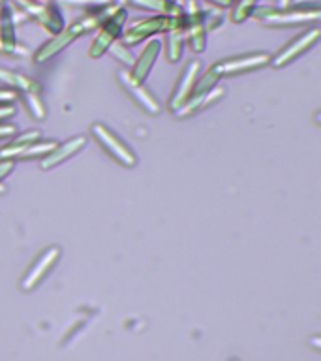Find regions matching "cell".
<instances>
[{
  "instance_id": "6da1fadb",
  "label": "cell",
  "mask_w": 321,
  "mask_h": 361,
  "mask_svg": "<svg viewBox=\"0 0 321 361\" xmlns=\"http://www.w3.org/2000/svg\"><path fill=\"white\" fill-rule=\"evenodd\" d=\"M118 10V6H111L109 2L103 6H98L94 10L87 13L84 17L77 19L75 23H72L68 28H62L61 32L56 34L55 38L47 42L45 45H42L38 51H36V55H34V61L36 62H45L49 61L51 56L58 55L62 49H66L68 45L72 44L73 39H77L79 36H83V34L90 32V30H94L96 27H100L103 23L109 19V17Z\"/></svg>"
},
{
  "instance_id": "7a4b0ae2",
  "label": "cell",
  "mask_w": 321,
  "mask_h": 361,
  "mask_svg": "<svg viewBox=\"0 0 321 361\" xmlns=\"http://www.w3.org/2000/svg\"><path fill=\"white\" fill-rule=\"evenodd\" d=\"M256 19L269 27H291L320 19V6H297V8H272L263 6L253 11Z\"/></svg>"
},
{
  "instance_id": "3957f363",
  "label": "cell",
  "mask_w": 321,
  "mask_h": 361,
  "mask_svg": "<svg viewBox=\"0 0 321 361\" xmlns=\"http://www.w3.org/2000/svg\"><path fill=\"white\" fill-rule=\"evenodd\" d=\"M90 134L94 135V140L101 145V149L109 154L111 158H115L118 164H122L126 168H134L137 164V157L135 152L130 149L126 143H124L120 137H118L115 132L103 126V124L96 123L90 126Z\"/></svg>"
},
{
  "instance_id": "277c9868",
  "label": "cell",
  "mask_w": 321,
  "mask_h": 361,
  "mask_svg": "<svg viewBox=\"0 0 321 361\" xmlns=\"http://www.w3.org/2000/svg\"><path fill=\"white\" fill-rule=\"evenodd\" d=\"M320 28H310L306 32L298 34L297 38H293L287 45H284L275 56H270V62L275 68H284L289 62H293L297 56H301L304 51H308L310 47H314L320 39Z\"/></svg>"
},
{
  "instance_id": "5b68a950",
  "label": "cell",
  "mask_w": 321,
  "mask_h": 361,
  "mask_svg": "<svg viewBox=\"0 0 321 361\" xmlns=\"http://www.w3.org/2000/svg\"><path fill=\"white\" fill-rule=\"evenodd\" d=\"M270 62V55L265 51H256V53H248V55H239L233 59H224V61L216 62V68L222 78L225 75H241V73L253 72L259 68L267 66Z\"/></svg>"
},
{
  "instance_id": "8992f818",
  "label": "cell",
  "mask_w": 321,
  "mask_h": 361,
  "mask_svg": "<svg viewBox=\"0 0 321 361\" xmlns=\"http://www.w3.org/2000/svg\"><path fill=\"white\" fill-rule=\"evenodd\" d=\"M126 19H128L126 10L118 8V10L115 11V13H113L106 23H103L101 32L96 36L94 44H92V47H90L89 55L92 56V59H100L106 51H109V47H111V45L115 44V39L118 38V34L122 32V27H124V23H126Z\"/></svg>"
},
{
  "instance_id": "52a82bcc",
  "label": "cell",
  "mask_w": 321,
  "mask_h": 361,
  "mask_svg": "<svg viewBox=\"0 0 321 361\" xmlns=\"http://www.w3.org/2000/svg\"><path fill=\"white\" fill-rule=\"evenodd\" d=\"M15 2L49 32H61L64 28V21H62L61 11L56 6L42 4L39 0H15Z\"/></svg>"
},
{
  "instance_id": "ba28073f",
  "label": "cell",
  "mask_w": 321,
  "mask_h": 361,
  "mask_svg": "<svg viewBox=\"0 0 321 361\" xmlns=\"http://www.w3.org/2000/svg\"><path fill=\"white\" fill-rule=\"evenodd\" d=\"M61 254H62L61 247H56V245L45 248L44 252L34 259V264L30 265V269L27 271V275L23 276V281H21L23 290H32L34 286H38L39 282L44 281L45 276H47V273L55 267V264L58 262V258H61Z\"/></svg>"
},
{
  "instance_id": "9c48e42d",
  "label": "cell",
  "mask_w": 321,
  "mask_h": 361,
  "mask_svg": "<svg viewBox=\"0 0 321 361\" xmlns=\"http://www.w3.org/2000/svg\"><path fill=\"white\" fill-rule=\"evenodd\" d=\"M186 17V28L188 30V42L194 51L205 49V36H207V28L203 21V10L197 6L196 0L188 2V8L184 10Z\"/></svg>"
},
{
  "instance_id": "30bf717a",
  "label": "cell",
  "mask_w": 321,
  "mask_h": 361,
  "mask_svg": "<svg viewBox=\"0 0 321 361\" xmlns=\"http://www.w3.org/2000/svg\"><path fill=\"white\" fill-rule=\"evenodd\" d=\"M197 73H199V62L197 61H191L190 64L182 70L179 81L175 85L173 94H171V98H169L168 102L169 111L175 113L186 100H188V98H190L191 90H194V85H196L197 81Z\"/></svg>"
},
{
  "instance_id": "8fae6325",
  "label": "cell",
  "mask_w": 321,
  "mask_h": 361,
  "mask_svg": "<svg viewBox=\"0 0 321 361\" xmlns=\"http://www.w3.org/2000/svg\"><path fill=\"white\" fill-rule=\"evenodd\" d=\"M117 79H118V85L124 89V92H126V94H128L130 98L137 104V106L143 107V109H145L146 113H151V115L160 113V104H158L156 98H152L151 92H149L143 85L132 81L130 73L118 72Z\"/></svg>"
},
{
  "instance_id": "7c38bea8",
  "label": "cell",
  "mask_w": 321,
  "mask_h": 361,
  "mask_svg": "<svg viewBox=\"0 0 321 361\" xmlns=\"http://www.w3.org/2000/svg\"><path fill=\"white\" fill-rule=\"evenodd\" d=\"M169 25H171V17L168 16H156V17H151V19H145V21L134 25V27L130 28L128 32L124 34L122 44L124 45L139 44V42H143V39L152 36V34L168 30Z\"/></svg>"
},
{
  "instance_id": "4fadbf2b",
  "label": "cell",
  "mask_w": 321,
  "mask_h": 361,
  "mask_svg": "<svg viewBox=\"0 0 321 361\" xmlns=\"http://www.w3.org/2000/svg\"><path fill=\"white\" fill-rule=\"evenodd\" d=\"M56 147L55 141H39L30 145H8L0 149V160H30V158L47 157Z\"/></svg>"
},
{
  "instance_id": "5bb4252c",
  "label": "cell",
  "mask_w": 321,
  "mask_h": 361,
  "mask_svg": "<svg viewBox=\"0 0 321 361\" xmlns=\"http://www.w3.org/2000/svg\"><path fill=\"white\" fill-rule=\"evenodd\" d=\"M84 145H87V137H84V135H77V137H72V140H68L66 143H62V145H56L55 149L42 160V168H55L56 164H61L64 162V160H68V158L75 157Z\"/></svg>"
},
{
  "instance_id": "9a60e30c",
  "label": "cell",
  "mask_w": 321,
  "mask_h": 361,
  "mask_svg": "<svg viewBox=\"0 0 321 361\" xmlns=\"http://www.w3.org/2000/svg\"><path fill=\"white\" fill-rule=\"evenodd\" d=\"M186 28V17L182 16L171 17V25H169L168 34V59L169 62L180 61L182 56V45H184V30Z\"/></svg>"
},
{
  "instance_id": "2e32d148",
  "label": "cell",
  "mask_w": 321,
  "mask_h": 361,
  "mask_svg": "<svg viewBox=\"0 0 321 361\" xmlns=\"http://www.w3.org/2000/svg\"><path fill=\"white\" fill-rule=\"evenodd\" d=\"M160 42H149L146 47L143 49L141 56L137 61H134V68H132V73H130V78L135 83H143L149 75V72L154 66V62H156V56L160 53Z\"/></svg>"
},
{
  "instance_id": "e0dca14e",
  "label": "cell",
  "mask_w": 321,
  "mask_h": 361,
  "mask_svg": "<svg viewBox=\"0 0 321 361\" xmlns=\"http://www.w3.org/2000/svg\"><path fill=\"white\" fill-rule=\"evenodd\" d=\"M222 96H224V89H216V87L208 90L207 94H191L175 113H177V117L180 118L190 117L194 113L201 111V109H205L207 106H210L213 102H218Z\"/></svg>"
},
{
  "instance_id": "ac0fdd59",
  "label": "cell",
  "mask_w": 321,
  "mask_h": 361,
  "mask_svg": "<svg viewBox=\"0 0 321 361\" xmlns=\"http://www.w3.org/2000/svg\"><path fill=\"white\" fill-rule=\"evenodd\" d=\"M0 45L4 53L15 51V27H13V16L8 6H0Z\"/></svg>"
},
{
  "instance_id": "d6986e66",
  "label": "cell",
  "mask_w": 321,
  "mask_h": 361,
  "mask_svg": "<svg viewBox=\"0 0 321 361\" xmlns=\"http://www.w3.org/2000/svg\"><path fill=\"white\" fill-rule=\"evenodd\" d=\"M130 2L137 8H143V10L158 11L160 16L177 17L184 13L182 6H179L177 2H169V0H130Z\"/></svg>"
},
{
  "instance_id": "ffe728a7",
  "label": "cell",
  "mask_w": 321,
  "mask_h": 361,
  "mask_svg": "<svg viewBox=\"0 0 321 361\" xmlns=\"http://www.w3.org/2000/svg\"><path fill=\"white\" fill-rule=\"evenodd\" d=\"M19 98H21L25 107H27L28 113H30L34 118H38V121L45 118V106H44V100H42V90H39V85H34L32 89L19 92Z\"/></svg>"
},
{
  "instance_id": "44dd1931",
  "label": "cell",
  "mask_w": 321,
  "mask_h": 361,
  "mask_svg": "<svg viewBox=\"0 0 321 361\" xmlns=\"http://www.w3.org/2000/svg\"><path fill=\"white\" fill-rule=\"evenodd\" d=\"M0 81H4L10 89H15L17 92H23V90L32 89L34 85H38L36 81H32L30 78H27L25 73L13 72V70H6V68H0Z\"/></svg>"
},
{
  "instance_id": "7402d4cb",
  "label": "cell",
  "mask_w": 321,
  "mask_h": 361,
  "mask_svg": "<svg viewBox=\"0 0 321 361\" xmlns=\"http://www.w3.org/2000/svg\"><path fill=\"white\" fill-rule=\"evenodd\" d=\"M220 78H222V75H220L218 68H216V64H213V66L207 70V73L203 75L201 81H199L197 85H194V90H191V94H207L208 90L216 87V83L220 81Z\"/></svg>"
},
{
  "instance_id": "603a6c76",
  "label": "cell",
  "mask_w": 321,
  "mask_h": 361,
  "mask_svg": "<svg viewBox=\"0 0 321 361\" xmlns=\"http://www.w3.org/2000/svg\"><path fill=\"white\" fill-rule=\"evenodd\" d=\"M256 2H258V0H239L235 8H233V13H231V21L242 23L248 16H252V10L256 8Z\"/></svg>"
},
{
  "instance_id": "cb8c5ba5",
  "label": "cell",
  "mask_w": 321,
  "mask_h": 361,
  "mask_svg": "<svg viewBox=\"0 0 321 361\" xmlns=\"http://www.w3.org/2000/svg\"><path fill=\"white\" fill-rule=\"evenodd\" d=\"M109 51H111V55L117 59V61L124 62V64H134V55L130 53L128 49H126V45L124 44H113L111 47H109Z\"/></svg>"
},
{
  "instance_id": "d4e9b609",
  "label": "cell",
  "mask_w": 321,
  "mask_h": 361,
  "mask_svg": "<svg viewBox=\"0 0 321 361\" xmlns=\"http://www.w3.org/2000/svg\"><path fill=\"white\" fill-rule=\"evenodd\" d=\"M39 130H28V132H23L15 141H13V145H30V143H36L39 137Z\"/></svg>"
},
{
  "instance_id": "484cf974",
  "label": "cell",
  "mask_w": 321,
  "mask_h": 361,
  "mask_svg": "<svg viewBox=\"0 0 321 361\" xmlns=\"http://www.w3.org/2000/svg\"><path fill=\"white\" fill-rule=\"evenodd\" d=\"M17 98H19V92L15 89H10V87L0 89V106H10L11 102H15Z\"/></svg>"
},
{
  "instance_id": "4316f807",
  "label": "cell",
  "mask_w": 321,
  "mask_h": 361,
  "mask_svg": "<svg viewBox=\"0 0 321 361\" xmlns=\"http://www.w3.org/2000/svg\"><path fill=\"white\" fill-rule=\"evenodd\" d=\"M13 168H15V162H13V160H0V180L4 179V177H8V175L13 171Z\"/></svg>"
},
{
  "instance_id": "83f0119b",
  "label": "cell",
  "mask_w": 321,
  "mask_h": 361,
  "mask_svg": "<svg viewBox=\"0 0 321 361\" xmlns=\"http://www.w3.org/2000/svg\"><path fill=\"white\" fill-rule=\"evenodd\" d=\"M17 126L15 124H0V140H4L8 135H15Z\"/></svg>"
},
{
  "instance_id": "f1b7e54d",
  "label": "cell",
  "mask_w": 321,
  "mask_h": 361,
  "mask_svg": "<svg viewBox=\"0 0 321 361\" xmlns=\"http://www.w3.org/2000/svg\"><path fill=\"white\" fill-rule=\"evenodd\" d=\"M15 115V107L13 106H0V121H6Z\"/></svg>"
},
{
  "instance_id": "f546056e",
  "label": "cell",
  "mask_w": 321,
  "mask_h": 361,
  "mask_svg": "<svg viewBox=\"0 0 321 361\" xmlns=\"http://www.w3.org/2000/svg\"><path fill=\"white\" fill-rule=\"evenodd\" d=\"M280 8H291V0H278Z\"/></svg>"
},
{
  "instance_id": "4dcf8cb0",
  "label": "cell",
  "mask_w": 321,
  "mask_h": 361,
  "mask_svg": "<svg viewBox=\"0 0 321 361\" xmlns=\"http://www.w3.org/2000/svg\"><path fill=\"white\" fill-rule=\"evenodd\" d=\"M124 2H128V0H118V4H124Z\"/></svg>"
},
{
  "instance_id": "1f68e13d",
  "label": "cell",
  "mask_w": 321,
  "mask_h": 361,
  "mask_svg": "<svg viewBox=\"0 0 321 361\" xmlns=\"http://www.w3.org/2000/svg\"><path fill=\"white\" fill-rule=\"evenodd\" d=\"M0 53H4V49H2V45H0Z\"/></svg>"
},
{
  "instance_id": "d6a6232c",
  "label": "cell",
  "mask_w": 321,
  "mask_h": 361,
  "mask_svg": "<svg viewBox=\"0 0 321 361\" xmlns=\"http://www.w3.org/2000/svg\"><path fill=\"white\" fill-rule=\"evenodd\" d=\"M2 2H4V0H0V6H2Z\"/></svg>"
}]
</instances>
